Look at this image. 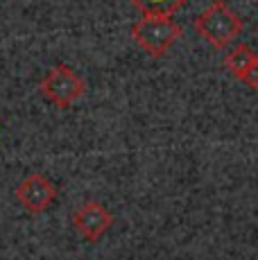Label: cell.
<instances>
[{"mask_svg": "<svg viewBox=\"0 0 258 260\" xmlns=\"http://www.w3.org/2000/svg\"><path fill=\"white\" fill-rule=\"evenodd\" d=\"M192 27L200 34L202 41H206L211 48L224 50L242 34L245 21L229 7V3L213 0L204 12L192 21Z\"/></svg>", "mask_w": 258, "mask_h": 260, "instance_id": "obj_1", "label": "cell"}, {"mask_svg": "<svg viewBox=\"0 0 258 260\" xmlns=\"http://www.w3.org/2000/svg\"><path fill=\"white\" fill-rule=\"evenodd\" d=\"M132 41L150 59H163L166 52L181 39L183 29L170 16L163 14H143L129 29Z\"/></svg>", "mask_w": 258, "mask_h": 260, "instance_id": "obj_2", "label": "cell"}, {"mask_svg": "<svg viewBox=\"0 0 258 260\" xmlns=\"http://www.w3.org/2000/svg\"><path fill=\"white\" fill-rule=\"evenodd\" d=\"M41 95L59 109H71L86 93V82L68 63H54L39 82Z\"/></svg>", "mask_w": 258, "mask_h": 260, "instance_id": "obj_3", "label": "cell"}, {"mask_svg": "<svg viewBox=\"0 0 258 260\" xmlns=\"http://www.w3.org/2000/svg\"><path fill=\"white\" fill-rule=\"evenodd\" d=\"M16 199L27 213L39 215L54 204L57 199V188L46 174L41 172H32L23 179L21 183L16 186Z\"/></svg>", "mask_w": 258, "mask_h": 260, "instance_id": "obj_4", "label": "cell"}, {"mask_svg": "<svg viewBox=\"0 0 258 260\" xmlns=\"http://www.w3.org/2000/svg\"><path fill=\"white\" fill-rule=\"evenodd\" d=\"M113 213L100 202H84L73 213V226L86 242H98L111 229Z\"/></svg>", "mask_w": 258, "mask_h": 260, "instance_id": "obj_5", "label": "cell"}, {"mask_svg": "<svg viewBox=\"0 0 258 260\" xmlns=\"http://www.w3.org/2000/svg\"><path fill=\"white\" fill-rule=\"evenodd\" d=\"M256 59H258V54L249 46H245V43H238V46H233L229 52H227L224 68L238 79L242 73L247 71V66H249L251 61H256Z\"/></svg>", "mask_w": 258, "mask_h": 260, "instance_id": "obj_6", "label": "cell"}, {"mask_svg": "<svg viewBox=\"0 0 258 260\" xmlns=\"http://www.w3.org/2000/svg\"><path fill=\"white\" fill-rule=\"evenodd\" d=\"M141 14H163V16H172L177 9H181L188 0H129Z\"/></svg>", "mask_w": 258, "mask_h": 260, "instance_id": "obj_7", "label": "cell"}, {"mask_svg": "<svg viewBox=\"0 0 258 260\" xmlns=\"http://www.w3.org/2000/svg\"><path fill=\"white\" fill-rule=\"evenodd\" d=\"M238 82H242L245 86H249V88H258V59L247 66V71L238 77Z\"/></svg>", "mask_w": 258, "mask_h": 260, "instance_id": "obj_8", "label": "cell"}]
</instances>
